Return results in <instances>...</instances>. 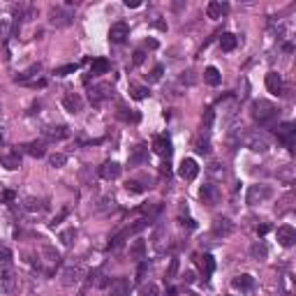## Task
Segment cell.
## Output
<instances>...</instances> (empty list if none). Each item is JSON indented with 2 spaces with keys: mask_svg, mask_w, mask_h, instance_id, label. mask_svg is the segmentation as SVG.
Masks as SVG:
<instances>
[{
  "mask_svg": "<svg viewBox=\"0 0 296 296\" xmlns=\"http://www.w3.org/2000/svg\"><path fill=\"white\" fill-rule=\"evenodd\" d=\"M252 116H255V121L259 123V125H269L271 121H276L278 109H276V104L269 100H257L255 104H252Z\"/></svg>",
  "mask_w": 296,
  "mask_h": 296,
  "instance_id": "obj_1",
  "label": "cell"
},
{
  "mask_svg": "<svg viewBox=\"0 0 296 296\" xmlns=\"http://www.w3.org/2000/svg\"><path fill=\"white\" fill-rule=\"evenodd\" d=\"M74 21V9L70 5H56L49 9V23L56 28H68Z\"/></svg>",
  "mask_w": 296,
  "mask_h": 296,
  "instance_id": "obj_2",
  "label": "cell"
},
{
  "mask_svg": "<svg viewBox=\"0 0 296 296\" xmlns=\"http://www.w3.org/2000/svg\"><path fill=\"white\" fill-rule=\"evenodd\" d=\"M271 197V190L266 188V185H250L248 188V204L250 206H257V204H262V202H266Z\"/></svg>",
  "mask_w": 296,
  "mask_h": 296,
  "instance_id": "obj_3",
  "label": "cell"
},
{
  "mask_svg": "<svg viewBox=\"0 0 296 296\" xmlns=\"http://www.w3.org/2000/svg\"><path fill=\"white\" fill-rule=\"evenodd\" d=\"M111 93H114L111 83H97V86L90 88V102L97 107V104H102L104 100H109V97H111Z\"/></svg>",
  "mask_w": 296,
  "mask_h": 296,
  "instance_id": "obj_4",
  "label": "cell"
},
{
  "mask_svg": "<svg viewBox=\"0 0 296 296\" xmlns=\"http://www.w3.org/2000/svg\"><path fill=\"white\" fill-rule=\"evenodd\" d=\"M197 174H199V164L192 157H188V160H183L178 164V176H181L183 181H195Z\"/></svg>",
  "mask_w": 296,
  "mask_h": 296,
  "instance_id": "obj_5",
  "label": "cell"
},
{
  "mask_svg": "<svg viewBox=\"0 0 296 296\" xmlns=\"http://www.w3.org/2000/svg\"><path fill=\"white\" fill-rule=\"evenodd\" d=\"M81 278H83V269H79V266H68V269L61 271V283L65 287H72V285L81 283Z\"/></svg>",
  "mask_w": 296,
  "mask_h": 296,
  "instance_id": "obj_6",
  "label": "cell"
},
{
  "mask_svg": "<svg viewBox=\"0 0 296 296\" xmlns=\"http://www.w3.org/2000/svg\"><path fill=\"white\" fill-rule=\"evenodd\" d=\"M128 37H130V26H128V23H123V21L114 23L111 30H109V40L114 42V44H123Z\"/></svg>",
  "mask_w": 296,
  "mask_h": 296,
  "instance_id": "obj_7",
  "label": "cell"
},
{
  "mask_svg": "<svg viewBox=\"0 0 296 296\" xmlns=\"http://www.w3.org/2000/svg\"><path fill=\"white\" fill-rule=\"evenodd\" d=\"M199 197H202L204 204L213 206V204L220 202V188L213 185V183H206V185H202V190H199Z\"/></svg>",
  "mask_w": 296,
  "mask_h": 296,
  "instance_id": "obj_8",
  "label": "cell"
},
{
  "mask_svg": "<svg viewBox=\"0 0 296 296\" xmlns=\"http://www.w3.org/2000/svg\"><path fill=\"white\" fill-rule=\"evenodd\" d=\"M245 146L250 150H255V153H266L269 150V142H266V137L264 135H245Z\"/></svg>",
  "mask_w": 296,
  "mask_h": 296,
  "instance_id": "obj_9",
  "label": "cell"
},
{
  "mask_svg": "<svg viewBox=\"0 0 296 296\" xmlns=\"http://www.w3.org/2000/svg\"><path fill=\"white\" fill-rule=\"evenodd\" d=\"M153 150L160 157H171V153H174V148H171V142H169V137L160 135L153 139Z\"/></svg>",
  "mask_w": 296,
  "mask_h": 296,
  "instance_id": "obj_10",
  "label": "cell"
},
{
  "mask_svg": "<svg viewBox=\"0 0 296 296\" xmlns=\"http://www.w3.org/2000/svg\"><path fill=\"white\" fill-rule=\"evenodd\" d=\"M278 243L283 245V248H292L296 243V231L294 227L290 224H285V227H278Z\"/></svg>",
  "mask_w": 296,
  "mask_h": 296,
  "instance_id": "obj_11",
  "label": "cell"
},
{
  "mask_svg": "<svg viewBox=\"0 0 296 296\" xmlns=\"http://www.w3.org/2000/svg\"><path fill=\"white\" fill-rule=\"evenodd\" d=\"M266 88H269V93H273V95H285L283 76L278 72H269L266 74Z\"/></svg>",
  "mask_w": 296,
  "mask_h": 296,
  "instance_id": "obj_12",
  "label": "cell"
},
{
  "mask_svg": "<svg viewBox=\"0 0 296 296\" xmlns=\"http://www.w3.org/2000/svg\"><path fill=\"white\" fill-rule=\"evenodd\" d=\"M68 137H70L68 125H54V128L44 130V139L47 142H61V139H68Z\"/></svg>",
  "mask_w": 296,
  "mask_h": 296,
  "instance_id": "obj_13",
  "label": "cell"
},
{
  "mask_svg": "<svg viewBox=\"0 0 296 296\" xmlns=\"http://www.w3.org/2000/svg\"><path fill=\"white\" fill-rule=\"evenodd\" d=\"M63 107H65V111H70V114H79L81 109H83V100H81V95H76V93H68L63 97Z\"/></svg>",
  "mask_w": 296,
  "mask_h": 296,
  "instance_id": "obj_14",
  "label": "cell"
},
{
  "mask_svg": "<svg viewBox=\"0 0 296 296\" xmlns=\"http://www.w3.org/2000/svg\"><path fill=\"white\" fill-rule=\"evenodd\" d=\"M121 171H123V167L118 162H104L100 167V176L104 181H116V178L121 176Z\"/></svg>",
  "mask_w": 296,
  "mask_h": 296,
  "instance_id": "obj_15",
  "label": "cell"
},
{
  "mask_svg": "<svg viewBox=\"0 0 296 296\" xmlns=\"http://www.w3.org/2000/svg\"><path fill=\"white\" fill-rule=\"evenodd\" d=\"M130 294V280L128 278H116L109 285V296H128Z\"/></svg>",
  "mask_w": 296,
  "mask_h": 296,
  "instance_id": "obj_16",
  "label": "cell"
},
{
  "mask_svg": "<svg viewBox=\"0 0 296 296\" xmlns=\"http://www.w3.org/2000/svg\"><path fill=\"white\" fill-rule=\"evenodd\" d=\"M0 164H2L5 169H9V171L19 169V167H21V155H19V150H9V153L0 155Z\"/></svg>",
  "mask_w": 296,
  "mask_h": 296,
  "instance_id": "obj_17",
  "label": "cell"
},
{
  "mask_svg": "<svg viewBox=\"0 0 296 296\" xmlns=\"http://www.w3.org/2000/svg\"><path fill=\"white\" fill-rule=\"evenodd\" d=\"M231 287H234V290H241V292H250L252 287H255V278L248 276V273H243V276H236L234 280H231Z\"/></svg>",
  "mask_w": 296,
  "mask_h": 296,
  "instance_id": "obj_18",
  "label": "cell"
},
{
  "mask_svg": "<svg viewBox=\"0 0 296 296\" xmlns=\"http://www.w3.org/2000/svg\"><path fill=\"white\" fill-rule=\"evenodd\" d=\"M234 231V224L227 220V218H218L216 222H213V234L216 236H229Z\"/></svg>",
  "mask_w": 296,
  "mask_h": 296,
  "instance_id": "obj_19",
  "label": "cell"
},
{
  "mask_svg": "<svg viewBox=\"0 0 296 296\" xmlns=\"http://www.w3.org/2000/svg\"><path fill=\"white\" fill-rule=\"evenodd\" d=\"M146 155H148V148L144 146V144H139V146L132 148V155H130L128 164H130V167H137V164H142V162L146 160Z\"/></svg>",
  "mask_w": 296,
  "mask_h": 296,
  "instance_id": "obj_20",
  "label": "cell"
},
{
  "mask_svg": "<svg viewBox=\"0 0 296 296\" xmlns=\"http://www.w3.org/2000/svg\"><path fill=\"white\" fill-rule=\"evenodd\" d=\"M227 12H229V5H224V2H209V7H206L209 19H222Z\"/></svg>",
  "mask_w": 296,
  "mask_h": 296,
  "instance_id": "obj_21",
  "label": "cell"
},
{
  "mask_svg": "<svg viewBox=\"0 0 296 296\" xmlns=\"http://www.w3.org/2000/svg\"><path fill=\"white\" fill-rule=\"evenodd\" d=\"M294 132H296L294 123H283V125L278 128V137H280V139H283L287 146H292V144H294Z\"/></svg>",
  "mask_w": 296,
  "mask_h": 296,
  "instance_id": "obj_22",
  "label": "cell"
},
{
  "mask_svg": "<svg viewBox=\"0 0 296 296\" xmlns=\"http://www.w3.org/2000/svg\"><path fill=\"white\" fill-rule=\"evenodd\" d=\"M23 150H26L30 157H44V155H47V150H44V144H42V142H28V144H23Z\"/></svg>",
  "mask_w": 296,
  "mask_h": 296,
  "instance_id": "obj_23",
  "label": "cell"
},
{
  "mask_svg": "<svg viewBox=\"0 0 296 296\" xmlns=\"http://www.w3.org/2000/svg\"><path fill=\"white\" fill-rule=\"evenodd\" d=\"M204 81H206V83H209V86H220V81H222V76H220V72H218V68H213V65H211V68H206L204 70Z\"/></svg>",
  "mask_w": 296,
  "mask_h": 296,
  "instance_id": "obj_24",
  "label": "cell"
},
{
  "mask_svg": "<svg viewBox=\"0 0 296 296\" xmlns=\"http://www.w3.org/2000/svg\"><path fill=\"white\" fill-rule=\"evenodd\" d=\"M109 68H111V65H109V61L107 58H95L93 63H90V74H107L109 72Z\"/></svg>",
  "mask_w": 296,
  "mask_h": 296,
  "instance_id": "obj_25",
  "label": "cell"
},
{
  "mask_svg": "<svg viewBox=\"0 0 296 296\" xmlns=\"http://www.w3.org/2000/svg\"><path fill=\"white\" fill-rule=\"evenodd\" d=\"M236 44H238V37L231 35V33H224L220 37V49H222V51H234Z\"/></svg>",
  "mask_w": 296,
  "mask_h": 296,
  "instance_id": "obj_26",
  "label": "cell"
},
{
  "mask_svg": "<svg viewBox=\"0 0 296 296\" xmlns=\"http://www.w3.org/2000/svg\"><path fill=\"white\" fill-rule=\"evenodd\" d=\"M14 276L9 271H0V292H12L14 290Z\"/></svg>",
  "mask_w": 296,
  "mask_h": 296,
  "instance_id": "obj_27",
  "label": "cell"
},
{
  "mask_svg": "<svg viewBox=\"0 0 296 296\" xmlns=\"http://www.w3.org/2000/svg\"><path fill=\"white\" fill-rule=\"evenodd\" d=\"M144 255H146V243H144L142 238H137V241L130 245V257H132V259H144Z\"/></svg>",
  "mask_w": 296,
  "mask_h": 296,
  "instance_id": "obj_28",
  "label": "cell"
},
{
  "mask_svg": "<svg viewBox=\"0 0 296 296\" xmlns=\"http://www.w3.org/2000/svg\"><path fill=\"white\" fill-rule=\"evenodd\" d=\"M116 116L121 118V121H125V123H137L139 121V114H132L125 104H118V111H116Z\"/></svg>",
  "mask_w": 296,
  "mask_h": 296,
  "instance_id": "obj_29",
  "label": "cell"
},
{
  "mask_svg": "<svg viewBox=\"0 0 296 296\" xmlns=\"http://www.w3.org/2000/svg\"><path fill=\"white\" fill-rule=\"evenodd\" d=\"M266 255H269V250H266V243L264 241H257L252 248H250V257L252 259H266Z\"/></svg>",
  "mask_w": 296,
  "mask_h": 296,
  "instance_id": "obj_30",
  "label": "cell"
},
{
  "mask_svg": "<svg viewBox=\"0 0 296 296\" xmlns=\"http://www.w3.org/2000/svg\"><path fill=\"white\" fill-rule=\"evenodd\" d=\"M23 209L30 211V213H40V211L44 209V202H42V199H35V197H28L26 202H23Z\"/></svg>",
  "mask_w": 296,
  "mask_h": 296,
  "instance_id": "obj_31",
  "label": "cell"
},
{
  "mask_svg": "<svg viewBox=\"0 0 296 296\" xmlns=\"http://www.w3.org/2000/svg\"><path fill=\"white\" fill-rule=\"evenodd\" d=\"M148 95H150V93H148L146 86H137V83L130 86V97H132V100H146Z\"/></svg>",
  "mask_w": 296,
  "mask_h": 296,
  "instance_id": "obj_32",
  "label": "cell"
},
{
  "mask_svg": "<svg viewBox=\"0 0 296 296\" xmlns=\"http://www.w3.org/2000/svg\"><path fill=\"white\" fill-rule=\"evenodd\" d=\"M139 296H160V287L155 283H144L139 287Z\"/></svg>",
  "mask_w": 296,
  "mask_h": 296,
  "instance_id": "obj_33",
  "label": "cell"
},
{
  "mask_svg": "<svg viewBox=\"0 0 296 296\" xmlns=\"http://www.w3.org/2000/svg\"><path fill=\"white\" fill-rule=\"evenodd\" d=\"M202 259V269H204V278H209L213 271H216V262H213V257L211 255H204V257H199Z\"/></svg>",
  "mask_w": 296,
  "mask_h": 296,
  "instance_id": "obj_34",
  "label": "cell"
},
{
  "mask_svg": "<svg viewBox=\"0 0 296 296\" xmlns=\"http://www.w3.org/2000/svg\"><path fill=\"white\" fill-rule=\"evenodd\" d=\"M42 255H44V259H47L49 264H58V262H61V255H58L51 245H44V248H42Z\"/></svg>",
  "mask_w": 296,
  "mask_h": 296,
  "instance_id": "obj_35",
  "label": "cell"
},
{
  "mask_svg": "<svg viewBox=\"0 0 296 296\" xmlns=\"http://www.w3.org/2000/svg\"><path fill=\"white\" fill-rule=\"evenodd\" d=\"M76 70H79V65H76V63H68V65H61V68H56L54 74H56V76H68V74H74Z\"/></svg>",
  "mask_w": 296,
  "mask_h": 296,
  "instance_id": "obj_36",
  "label": "cell"
},
{
  "mask_svg": "<svg viewBox=\"0 0 296 296\" xmlns=\"http://www.w3.org/2000/svg\"><path fill=\"white\" fill-rule=\"evenodd\" d=\"M9 33H12V23L7 19H0V42H7Z\"/></svg>",
  "mask_w": 296,
  "mask_h": 296,
  "instance_id": "obj_37",
  "label": "cell"
},
{
  "mask_svg": "<svg viewBox=\"0 0 296 296\" xmlns=\"http://www.w3.org/2000/svg\"><path fill=\"white\" fill-rule=\"evenodd\" d=\"M65 162H68V157H65L63 153H54L51 157H49V164H51V167H56V169L65 167Z\"/></svg>",
  "mask_w": 296,
  "mask_h": 296,
  "instance_id": "obj_38",
  "label": "cell"
},
{
  "mask_svg": "<svg viewBox=\"0 0 296 296\" xmlns=\"http://www.w3.org/2000/svg\"><path fill=\"white\" fill-rule=\"evenodd\" d=\"M12 264V250L9 248H0V269H5Z\"/></svg>",
  "mask_w": 296,
  "mask_h": 296,
  "instance_id": "obj_39",
  "label": "cell"
},
{
  "mask_svg": "<svg viewBox=\"0 0 296 296\" xmlns=\"http://www.w3.org/2000/svg\"><path fill=\"white\" fill-rule=\"evenodd\" d=\"M37 72H40V65H33V68H28L23 74H19V76H16V81H19V83H26V81L30 79V76H35Z\"/></svg>",
  "mask_w": 296,
  "mask_h": 296,
  "instance_id": "obj_40",
  "label": "cell"
},
{
  "mask_svg": "<svg viewBox=\"0 0 296 296\" xmlns=\"http://www.w3.org/2000/svg\"><path fill=\"white\" fill-rule=\"evenodd\" d=\"M97 211H100V213H107V211H116V199H114V197H107V199L102 202V206H100Z\"/></svg>",
  "mask_w": 296,
  "mask_h": 296,
  "instance_id": "obj_41",
  "label": "cell"
},
{
  "mask_svg": "<svg viewBox=\"0 0 296 296\" xmlns=\"http://www.w3.org/2000/svg\"><path fill=\"white\" fill-rule=\"evenodd\" d=\"M162 74H164V68H162V65H155L153 72L148 74V81H150V83H155V81L162 79Z\"/></svg>",
  "mask_w": 296,
  "mask_h": 296,
  "instance_id": "obj_42",
  "label": "cell"
},
{
  "mask_svg": "<svg viewBox=\"0 0 296 296\" xmlns=\"http://www.w3.org/2000/svg\"><path fill=\"white\" fill-rule=\"evenodd\" d=\"M74 238H76V229H68V231H63V236H61V241L65 243V245H72Z\"/></svg>",
  "mask_w": 296,
  "mask_h": 296,
  "instance_id": "obj_43",
  "label": "cell"
},
{
  "mask_svg": "<svg viewBox=\"0 0 296 296\" xmlns=\"http://www.w3.org/2000/svg\"><path fill=\"white\" fill-rule=\"evenodd\" d=\"M125 188H128V192H137V195H139V192H144V190H146V188H144V185H142V183H139V181H128V183H125Z\"/></svg>",
  "mask_w": 296,
  "mask_h": 296,
  "instance_id": "obj_44",
  "label": "cell"
},
{
  "mask_svg": "<svg viewBox=\"0 0 296 296\" xmlns=\"http://www.w3.org/2000/svg\"><path fill=\"white\" fill-rule=\"evenodd\" d=\"M211 123H213V109H206V116H204V130H209Z\"/></svg>",
  "mask_w": 296,
  "mask_h": 296,
  "instance_id": "obj_45",
  "label": "cell"
},
{
  "mask_svg": "<svg viewBox=\"0 0 296 296\" xmlns=\"http://www.w3.org/2000/svg\"><path fill=\"white\" fill-rule=\"evenodd\" d=\"M144 58H146V54H144L142 49H137V51H135V56H132V61H135V65H142V63H144Z\"/></svg>",
  "mask_w": 296,
  "mask_h": 296,
  "instance_id": "obj_46",
  "label": "cell"
},
{
  "mask_svg": "<svg viewBox=\"0 0 296 296\" xmlns=\"http://www.w3.org/2000/svg\"><path fill=\"white\" fill-rule=\"evenodd\" d=\"M181 227H188V229H197V222L192 218H181Z\"/></svg>",
  "mask_w": 296,
  "mask_h": 296,
  "instance_id": "obj_47",
  "label": "cell"
},
{
  "mask_svg": "<svg viewBox=\"0 0 296 296\" xmlns=\"http://www.w3.org/2000/svg\"><path fill=\"white\" fill-rule=\"evenodd\" d=\"M181 81L183 83H195V72H183V76H181Z\"/></svg>",
  "mask_w": 296,
  "mask_h": 296,
  "instance_id": "obj_48",
  "label": "cell"
},
{
  "mask_svg": "<svg viewBox=\"0 0 296 296\" xmlns=\"http://www.w3.org/2000/svg\"><path fill=\"white\" fill-rule=\"evenodd\" d=\"M209 150H211V148H209V144H206V142H197V153H199V155H206V153H209Z\"/></svg>",
  "mask_w": 296,
  "mask_h": 296,
  "instance_id": "obj_49",
  "label": "cell"
},
{
  "mask_svg": "<svg viewBox=\"0 0 296 296\" xmlns=\"http://www.w3.org/2000/svg\"><path fill=\"white\" fill-rule=\"evenodd\" d=\"M0 199H2V202H14V199H16V195H14L12 190H5V192H2V197H0Z\"/></svg>",
  "mask_w": 296,
  "mask_h": 296,
  "instance_id": "obj_50",
  "label": "cell"
},
{
  "mask_svg": "<svg viewBox=\"0 0 296 296\" xmlns=\"http://www.w3.org/2000/svg\"><path fill=\"white\" fill-rule=\"evenodd\" d=\"M139 5H142L139 0H125V7H132V9H137Z\"/></svg>",
  "mask_w": 296,
  "mask_h": 296,
  "instance_id": "obj_51",
  "label": "cell"
},
{
  "mask_svg": "<svg viewBox=\"0 0 296 296\" xmlns=\"http://www.w3.org/2000/svg\"><path fill=\"white\" fill-rule=\"evenodd\" d=\"M269 224H262V227H257V234H259V236H264V234H266V231H269Z\"/></svg>",
  "mask_w": 296,
  "mask_h": 296,
  "instance_id": "obj_52",
  "label": "cell"
},
{
  "mask_svg": "<svg viewBox=\"0 0 296 296\" xmlns=\"http://www.w3.org/2000/svg\"><path fill=\"white\" fill-rule=\"evenodd\" d=\"M183 278H185V283H195V273H192V271H188Z\"/></svg>",
  "mask_w": 296,
  "mask_h": 296,
  "instance_id": "obj_53",
  "label": "cell"
},
{
  "mask_svg": "<svg viewBox=\"0 0 296 296\" xmlns=\"http://www.w3.org/2000/svg\"><path fill=\"white\" fill-rule=\"evenodd\" d=\"M146 47L148 49H157V42H155V40H146Z\"/></svg>",
  "mask_w": 296,
  "mask_h": 296,
  "instance_id": "obj_54",
  "label": "cell"
},
{
  "mask_svg": "<svg viewBox=\"0 0 296 296\" xmlns=\"http://www.w3.org/2000/svg\"><path fill=\"white\" fill-rule=\"evenodd\" d=\"M5 144V132H2V128H0V146Z\"/></svg>",
  "mask_w": 296,
  "mask_h": 296,
  "instance_id": "obj_55",
  "label": "cell"
},
{
  "mask_svg": "<svg viewBox=\"0 0 296 296\" xmlns=\"http://www.w3.org/2000/svg\"><path fill=\"white\" fill-rule=\"evenodd\" d=\"M167 296H176V290H169V294Z\"/></svg>",
  "mask_w": 296,
  "mask_h": 296,
  "instance_id": "obj_56",
  "label": "cell"
}]
</instances>
